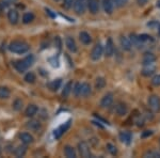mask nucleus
I'll return each mask as SVG.
<instances>
[{"instance_id": "obj_18", "label": "nucleus", "mask_w": 160, "mask_h": 158, "mask_svg": "<svg viewBox=\"0 0 160 158\" xmlns=\"http://www.w3.org/2000/svg\"><path fill=\"white\" fill-rule=\"evenodd\" d=\"M65 46L71 53H76L77 51V44L72 37H68L65 38Z\"/></svg>"}, {"instance_id": "obj_33", "label": "nucleus", "mask_w": 160, "mask_h": 158, "mask_svg": "<svg viewBox=\"0 0 160 158\" xmlns=\"http://www.w3.org/2000/svg\"><path fill=\"white\" fill-rule=\"evenodd\" d=\"M81 85H82V84L77 82V84H75V85L73 87V92H74V95L76 97L81 96Z\"/></svg>"}, {"instance_id": "obj_9", "label": "nucleus", "mask_w": 160, "mask_h": 158, "mask_svg": "<svg viewBox=\"0 0 160 158\" xmlns=\"http://www.w3.org/2000/svg\"><path fill=\"white\" fill-rule=\"evenodd\" d=\"M113 103V94L112 93H107L104 95V97L100 100V107L102 108H109Z\"/></svg>"}, {"instance_id": "obj_12", "label": "nucleus", "mask_w": 160, "mask_h": 158, "mask_svg": "<svg viewBox=\"0 0 160 158\" xmlns=\"http://www.w3.org/2000/svg\"><path fill=\"white\" fill-rule=\"evenodd\" d=\"M102 9L106 14H112L114 10V2L113 0H102Z\"/></svg>"}, {"instance_id": "obj_10", "label": "nucleus", "mask_w": 160, "mask_h": 158, "mask_svg": "<svg viewBox=\"0 0 160 158\" xmlns=\"http://www.w3.org/2000/svg\"><path fill=\"white\" fill-rule=\"evenodd\" d=\"M120 44L122 49L125 51H130L131 48H132V43H131L130 38L127 37H124V35L120 38Z\"/></svg>"}, {"instance_id": "obj_41", "label": "nucleus", "mask_w": 160, "mask_h": 158, "mask_svg": "<svg viewBox=\"0 0 160 158\" xmlns=\"http://www.w3.org/2000/svg\"><path fill=\"white\" fill-rule=\"evenodd\" d=\"M13 2H15V0H1V1H0V3H1L4 8H8L10 4H12Z\"/></svg>"}, {"instance_id": "obj_16", "label": "nucleus", "mask_w": 160, "mask_h": 158, "mask_svg": "<svg viewBox=\"0 0 160 158\" xmlns=\"http://www.w3.org/2000/svg\"><path fill=\"white\" fill-rule=\"evenodd\" d=\"M69 125H71V121L66 122L65 125H64V124H63V125H61L59 128H57L56 130L53 131V137H55V138H60V137L62 136V135H63V134L65 133V131L68 129Z\"/></svg>"}, {"instance_id": "obj_34", "label": "nucleus", "mask_w": 160, "mask_h": 158, "mask_svg": "<svg viewBox=\"0 0 160 158\" xmlns=\"http://www.w3.org/2000/svg\"><path fill=\"white\" fill-rule=\"evenodd\" d=\"M22 105H24V104H22V100L20 99V98H16V99L13 102V109L16 110V111L22 110Z\"/></svg>"}, {"instance_id": "obj_3", "label": "nucleus", "mask_w": 160, "mask_h": 158, "mask_svg": "<svg viewBox=\"0 0 160 158\" xmlns=\"http://www.w3.org/2000/svg\"><path fill=\"white\" fill-rule=\"evenodd\" d=\"M104 46L102 45L100 43H97L96 45L93 47L92 51H91V59L93 61H98L100 58L104 55Z\"/></svg>"}, {"instance_id": "obj_2", "label": "nucleus", "mask_w": 160, "mask_h": 158, "mask_svg": "<svg viewBox=\"0 0 160 158\" xmlns=\"http://www.w3.org/2000/svg\"><path fill=\"white\" fill-rule=\"evenodd\" d=\"M29 48H30L29 45L27 43L22 42V41H13L9 45L10 51L13 54H18V55L26 54L29 50Z\"/></svg>"}, {"instance_id": "obj_44", "label": "nucleus", "mask_w": 160, "mask_h": 158, "mask_svg": "<svg viewBox=\"0 0 160 158\" xmlns=\"http://www.w3.org/2000/svg\"><path fill=\"white\" fill-rule=\"evenodd\" d=\"M137 1H138L139 6H144V4H146V3H148V0H137Z\"/></svg>"}, {"instance_id": "obj_15", "label": "nucleus", "mask_w": 160, "mask_h": 158, "mask_svg": "<svg viewBox=\"0 0 160 158\" xmlns=\"http://www.w3.org/2000/svg\"><path fill=\"white\" fill-rule=\"evenodd\" d=\"M8 19L9 22L11 23L12 25H16L18 23V19H19V14L17 12V10H10L8 12Z\"/></svg>"}, {"instance_id": "obj_25", "label": "nucleus", "mask_w": 160, "mask_h": 158, "mask_svg": "<svg viewBox=\"0 0 160 158\" xmlns=\"http://www.w3.org/2000/svg\"><path fill=\"white\" fill-rule=\"evenodd\" d=\"M129 38H130L131 43H132V46H136L137 48L142 47V45H143V42H142L140 38H139V35L135 34V33H131Z\"/></svg>"}, {"instance_id": "obj_40", "label": "nucleus", "mask_w": 160, "mask_h": 158, "mask_svg": "<svg viewBox=\"0 0 160 158\" xmlns=\"http://www.w3.org/2000/svg\"><path fill=\"white\" fill-rule=\"evenodd\" d=\"M151 35H148V34H139V38L142 41L143 43H145V42H148V41H151Z\"/></svg>"}, {"instance_id": "obj_47", "label": "nucleus", "mask_w": 160, "mask_h": 158, "mask_svg": "<svg viewBox=\"0 0 160 158\" xmlns=\"http://www.w3.org/2000/svg\"><path fill=\"white\" fill-rule=\"evenodd\" d=\"M55 1H60V0H55Z\"/></svg>"}, {"instance_id": "obj_7", "label": "nucleus", "mask_w": 160, "mask_h": 158, "mask_svg": "<svg viewBox=\"0 0 160 158\" xmlns=\"http://www.w3.org/2000/svg\"><path fill=\"white\" fill-rule=\"evenodd\" d=\"M104 50H105L104 54H105V56L107 57V58L112 57L113 54H114V44H113V41H112V38H108L107 42H106Z\"/></svg>"}, {"instance_id": "obj_26", "label": "nucleus", "mask_w": 160, "mask_h": 158, "mask_svg": "<svg viewBox=\"0 0 160 158\" xmlns=\"http://www.w3.org/2000/svg\"><path fill=\"white\" fill-rule=\"evenodd\" d=\"M26 152H27V146L25 145H19L14 150V155L16 157H24Z\"/></svg>"}, {"instance_id": "obj_46", "label": "nucleus", "mask_w": 160, "mask_h": 158, "mask_svg": "<svg viewBox=\"0 0 160 158\" xmlns=\"http://www.w3.org/2000/svg\"><path fill=\"white\" fill-rule=\"evenodd\" d=\"M1 152H2V150H1V146H0V155H1Z\"/></svg>"}, {"instance_id": "obj_4", "label": "nucleus", "mask_w": 160, "mask_h": 158, "mask_svg": "<svg viewBox=\"0 0 160 158\" xmlns=\"http://www.w3.org/2000/svg\"><path fill=\"white\" fill-rule=\"evenodd\" d=\"M148 107L153 112L160 111V97L158 95H151L148 97Z\"/></svg>"}, {"instance_id": "obj_23", "label": "nucleus", "mask_w": 160, "mask_h": 158, "mask_svg": "<svg viewBox=\"0 0 160 158\" xmlns=\"http://www.w3.org/2000/svg\"><path fill=\"white\" fill-rule=\"evenodd\" d=\"M92 92V88H91V84H88V82H83L81 85V96L83 97H87L91 94Z\"/></svg>"}, {"instance_id": "obj_21", "label": "nucleus", "mask_w": 160, "mask_h": 158, "mask_svg": "<svg viewBox=\"0 0 160 158\" xmlns=\"http://www.w3.org/2000/svg\"><path fill=\"white\" fill-rule=\"evenodd\" d=\"M118 137H120V140L123 142V143L127 144V145H129L131 140H132V136H131V134L129 131H121L120 135H118Z\"/></svg>"}, {"instance_id": "obj_11", "label": "nucleus", "mask_w": 160, "mask_h": 158, "mask_svg": "<svg viewBox=\"0 0 160 158\" xmlns=\"http://www.w3.org/2000/svg\"><path fill=\"white\" fill-rule=\"evenodd\" d=\"M114 112L117 113L118 116H124L125 115H127L128 107L126 106V104H124V103H118L114 107Z\"/></svg>"}, {"instance_id": "obj_43", "label": "nucleus", "mask_w": 160, "mask_h": 158, "mask_svg": "<svg viewBox=\"0 0 160 158\" xmlns=\"http://www.w3.org/2000/svg\"><path fill=\"white\" fill-rule=\"evenodd\" d=\"M152 135H153V131L152 130H145L141 135V137L142 138H146V137H149V136H152Z\"/></svg>"}, {"instance_id": "obj_37", "label": "nucleus", "mask_w": 160, "mask_h": 158, "mask_svg": "<svg viewBox=\"0 0 160 158\" xmlns=\"http://www.w3.org/2000/svg\"><path fill=\"white\" fill-rule=\"evenodd\" d=\"M74 3H75V0H63L62 7H63L64 9L68 10V9H71V8H73Z\"/></svg>"}, {"instance_id": "obj_13", "label": "nucleus", "mask_w": 160, "mask_h": 158, "mask_svg": "<svg viewBox=\"0 0 160 158\" xmlns=\"http://www.w3.org/2000/svg\"><path fill=\"white\" fill-rule=\"evenodd\" d=\"M155 72H156V66L154 65V63H152V64H146V65H143V69H142L141 73H142L143 76L149 77V76H152V75H154Z\"/></svg>"}, {"instance_id": "obj_30", "label": "nucleus", "mask_w": 160, "mask_h": 158, "mask_svg": "<svg viewBox=\"0 0 160 158\" xmlns=\"http://www.w3.org/2000/svg\"><path fill=\"white\" fill-rule=\"evenodd\" d=\"M61 84H62L61 79H56V80H53V81H51L48 87H49V89L51 90V91L55 92V91H58V90L60 89Z\"/></svg>"}, {"instance_id": "obj_17", "label": "nucleus", "mask_w": 160, "mask_h": 158, "mask_svg": "<svg viewBox=\"0 0 160 158\" xmlns=\"http://www.w3.org/2000/svg\"><path fill=\"white\" fill-rule=\"evenodd\" d=\"M156 56L154 55L153 53H145L143 55V58H142V64L143 65H146V64H152L156 61Z\"/></svg>"}, {"instance_id": "obj_1", "label": "nucleus", "mask_w": 160, "mask_h": 158, "mask_svg": "<svg viewBox=\"0 0 160 158\" xmlns=\"http://www.w3.org/2000/svg\"><path fill=\"white\" fill-rule=\"evenodd\" d=\"M33 62H34V57L32 55H29V56L26 57V58L22 59V60L15 61L14 67L18 73H25V72L32 65Z\"/></svg>"}, {"instance_id": "obj_22", "label": "nucleus", "mask_w": 160, "mask_h": 158, "mask_svg": "<svg viewBox=\"0 0 160 158\" xmlns=\"http://www.w3.org/2000/svg\"><path fill=\"white\" fill-rule=\"evenodd\" d=\"M19 139H20V141L22 142L24 144H30V143H32L33 142V137H32V135H30L29 133H22V134H20L19 135Z\"/></svg>"}, {"instance_id": "obj_28", "label": "nucleus", "mask_w": 160, "mask_h": 158, "mask_svg": "<svg viewBox=\"0 0 160 158\" xmlns=\"http://www.w3.org/2000/svg\"><path fill=\"white\" fill-rule=\"evenodd\" d=\"M72 90H73V82L72 81H68V84L64 85V89L62 91V96L63 97H68L69 94H71Z\"/></svg>"}, {"instance_id": "obj_29", "label": "nucleus", "mask_w": 160, "mask_h": 158, "mask_svg": "<svg viewBox=\"0 0 160 158\" xmlns=\"http://www.w3.org/2000/svg\"><path fill=\"white\" fill-rule=\"evenodd\" d=\"M24 80L27 84H34L35 80H37V77H35V74L33 73V72H28V73L25 75Z\"/></svg>"}, {"instance_id": "obj_5", "label": "nucleus", "mask_w": 160, "mask_h": 158, "mask_svg": "<svg viewBox=\"0 0 160 158\" xmlns=\"http://www.w3.org/2000/svg\"><path fill=\"white\" fill-rule=\"evenodd\" d=\"M74 11L76 14L78 15H82L84 14V12H86L87 10V2L86 0H75V3H74Z\"/></svg>"}, {"instance_id": "obj_24", "label": "nucleus", "mask_w": 160, "mask_h": 158, "mask_svg": "<svg viewBox=\"0 0 160 158\" xmlns=\"http://www.w3.org/2000/svg\"><path fill=\"white\" fill-rule=\"evenodd\" d=\"M64 155H65L68 158H75L77 156L75 149L73 146H71V145H65V146H64Z\"/></svg>"}, {"instance_id": "obj_36", "label": "nucleus", "mask_w": 160, "mask_h": 158, "mask_svg": "<svg viewBox=\"0 0 160 158\" xmlns=\"http://www.w3.org/2000/svg\"><path fill=\"white\" fill-rule=\"evenodd\" d=\"M107 150H108V152L110 153L111 155H113V156H114V155H117L118 154V149H117V146L115 145H113L112 143H107Z\"/></svg>"}, {"instance_id": "obj_31", "label": "nucleus", "mask_w": 160, "mask_h": 158, "mask_svg": "<svg viewBox=\"0 0 160 158\" xmlns=\"http://www.w3.org/2000/svg\"><path fill=\"white\" fill-rule=\"evenodd\" d=\"M33 20H34V15H33V13H31V12L25 13L24 16H22V23L26 24V25L32 23Z\"/></svg>"}, {"instance_id": "obj_35", "label": "nucleus", "mask_w": 160, "mask_h": 158, "mask_svg": "<svg viewBox=\"0 0 160 158\" xmlns=\"http://www.w3.org/2000/svg\"><path fill=\"white\" fill-rule=\"evenodd\" d=\"M144 157H151V158H160V152L158 151H148L144 154Z\"/></svg>"}, {"instance_id": "obj_39", "label": "nucleus", "mask_w": 160, "mask_h": 158, "mask_svg": "<svg viewBox=\"0 0 160 158\" xmlns=\"http://www.w3.org/2000/svg\"><path fill=\"white\" fill-rule=\"evenodd\" d=\"M113 2H114V6L117 8H123L124 6H126L128 0H113Z\"/></svg>"}, {"instance_id": "obj_19", "label": "nucleus", "mask_w": 160, "mask_h": 158, "mask_svg": "<svg viewBox=\"0 0 160 158\" xmlns=\"http://www.w3.org/2000/svg\"><path fill=\"white\" fill-rule=\"evenodd\" d=\"M79 40L83 45H90L92 43V38L87 31H81L79 33Z\"/></svg>"}, {"instance_id": "obj_45", "label": "nucleus", "mask_w": 160, "mask_h": 158, "mask_svg": "<svg viewBox=\"0 0 160 158\" xmlns=\"http://www.w3.org/2000/svg\"><path fill=\"white\" fill-rule=\"evenodd\" d=\"M158 34H159V37H160V26H159V29H158Z\"/></svg>"}, {"instance_id": "obj_14", "label": "nucleus", "mask_w": 160, "mask_h": 158, "mask_svg": "<svg viewBox=\"0 0 160 158\" xmlns=\"http://www.w3.org/2000/svg\"><path fill=\"white\" fill-rule=\"evenodd\" d=\"M26 127L29 129V130L38 131V130H40L41 127H42V124H41V122L38 120H30L29 122H27Z\"/></svg>"}, {"instance_id": "obj_6", "label": "nucleus", "mask_w": 160, "mask_h": 158, "mask_svg": "<svg viewBox=\"0 0 160 158\" xmlns=\"http://www.w3.org/2000/svg\"><path fill=\"white\" fill-rule=\"evenodd\" d=\"M78 151H79V154L81 157H84V158L91 157V150H90V146L87 142H84V141L79 142Z\"/></svg>"}, {"instance_id": "obj_38", "label": "nucleus", "mask_w": 160, "mask_h": 158, "mask_svg": "<svg viewBox=\"0 0 160 158\" xmlns=\"http://www.w3.org/2000/svg\"><path fill=\"white\" fill-rule=\"evenodd\" d=\"M152 84L155 87H160V74L155 75L153 78H152Z\"/></svg>"}, {"instance_id": "obj_32", "label": "nucleus", "mask_w": 160, "mask_h": 158, "mask_svg": "<svg viewBox=\"0 0 160 158\" xmlns=\"http://www.w3.org/2000/svg\"><path fill=\"white\" fill-rule=\"evenodd\" d=\"M10 90L7 87H0V99H7L10 97Z\"/></svg>"}, {"instance_id": "obj_42", "label": "nucleus", "mask_w": 160, "mask_h": 158, "mask_svg": "<svg viewBox=\"0 0 160 158\" xmlns=\"http://www.w3.org/2000/svg\"><path fill=\"white\" fill-rule=\"evenodd\" d=\"M55 45H56L59 49H61L62 42H61V38H59V37H56V38H55Z\"/></svg>"}, {"instance_id": "obj_8", "label": "nucleus", "mask_w": 160, "mask_h": 158, "mask_svg": "<svg viewBox=\"0 0 160 158\" xmlns=\"http://www.w3.org/2000/svg\"><path fill=\"white\" fill-rule=\"evenodd\" d=\"M87 6L91 14H97L99 12V0H87Z\"/></svg>"}, {"instance_id": "obj_27", "label": "nucleus", "mask_w": 160, "mask_h": 158, "mask_svg": "<svg viewBox=\"0 0 160 158\" xmlns=\"http://www.w3.org/2000/svg\"><path fill=\"white\" fill-rule=\"evenodd\" d=\"M106 84H107V81H106L104 77H98V78H96V80H95V89L96 90L104 89Z\"/></svg>"}, {"instance_id": "obj_20", "label": "nucleus", "mask_w": 160, "mask_h": 158, "mask_svg": "<svg viewBox=\"0 0 160 158\" xmlns=\"http://www.w3.org/2000/svg\"><path fill=\"white\" fill-rule=\"evenodd\" d=\"M38 111V106L34 105V104H31V105H28V107L26 108L25 115L26 116H28V118H32V116H34L37 115Z\"/></svg>"}]
</instances>
